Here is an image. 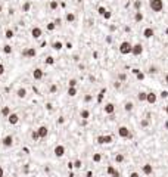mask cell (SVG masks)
I'll return each mask as SVG.
<instances>
[{"label": "cell", "instance_id": "cell-49", "mask_svg": "<svg viewBox=\"0 0 168 177\" xmlns=\"http://www.w3.org/2000/svg\"><path fill=\"white\" fill-rule=\"evenodd\" d=\"M0 177H5V168L0 165Z\"/></svg>", "mask_w": 168, "mask_h": 177}, {"label": "cell", "instance_id": "cell-10", "mask_svg": "<svg viewBox=\"0 0 168 177\" xmlns=\"http://www.w3.org/2000/svg\"><path fill=\"white\" fill-rule=\"evenodd\" d=\"M22 55L27 56V58H34L35 55H37V50H35V47H27V49L22 52Z\"/></svg>", "mask_w": 168, "mask_h": 177}, {"label": "cell", "instance_id": "cell-9", "mask_svg": "<svg viewBox=\"0 0 168 177\" xmlns=\"http://www.w3.org/2000/svg\"><path fill=\"white\" fill-rule=\"evenodd\" d=\"M7 122L11 124V126H15V124H18V122H19V115L15 114V112H12V114L7 117Z\"/></svg>", "mask_w": 168, "mask_h": 177}, {"label": "cell", "instance_id": "cell-37", "mask_svg": "<svg viewBox=\"0 0 168 177\" xmlns=\"http://www.w3.org/2000/svg\"><path fill=\"white\" fill-rule=\"evenodd\" d=\"M134 7H136V12L140 11V7H141V0H136V2H134Z\"/></svg>", "mask_w": 168, "mask_h": 177}, {"label": "cell", "instance_id": "cell-61", "mask_svg": "<svg viewBox=\"0 0 168 177\" xmlns=\"http://www.w3.org/2000/svg\"><path fill=\"white\" fill-rule=\"evenodd\" d=\"M121 2H124V0H121Z\"/></svg>", "mask_w": 168, "mask_h": 177}, {"label": "cell", "instance_id": "cell-43", "mask_svg": "<svg viewBox=\"0 0 168 177\" xmlns=\"http://www.w3.org/2000/svg\"><path fill=\"white\" fill-rule=\"evenodd\" d=\"M149 73H150V74L158 73V68H156V67H150V68H149Z\"/></svg>", "mask_w": 168, "mask_h": 177}, {"label": "cell", "instance_id": "cell-46", "mask_svg": "<svg viewBox=\"0 0 168 177\" xmlns=\"http://www.w3.org/2000/svg\"><path fill=\"white\" fill-rule=\"evenodd\" d=\"M118 78L121 80V81H124V80H126V78H127V75H126V74H122V73H121V74H118Z\"/></svg>", "mask_w": 168, "mask_h": 177}, {"label": "cell", "instance_id": "cell-7", "mask_svg": "<svg viewBox=\"0 0 168 177\" xmlns=\"http://www.w3.org/2000/svg\"><path fill=\"white\" fill-rule=\"evenodd\" d=\"M41 35H43V30L40 27H33L31 28V37L33 39H40Z\"/></svg>", "mask_w": 168, "mask_h": 177}, {"label": "cell", "instance_id": "cell-4", "mask_svg": "<svg viewBox=\"0 0 168 177\" xmlns=\"http://www.w3.org/2000/svg\"><path fill=\"white\" fill-rule=\"evenodd\" d=\"M118 136L122 137V139H130L131 137V131L128 130V127L121 126V127H118Z\"/></svg>", "mask_w": 168, "mask_h": 177}, {"label": "cell", "instance_id": "cell-44", "mask_svg": "<svg viewBox=\"0 0 168 177\" xmlns=\"http://www.w3.org/2000/svg\"><path fill=\"white\" fill-rule=\"evenodd\" d=\"M5 71H6L5 65H3V64H0V75H3V74H5Z\"/></svg>", "mask_w": 168, "mask_h": 177}, {"label": "cell", "instance_id": "cell-8", "mask_svg": "<svg viewBox=\"0 0 168 177\" xmlns=\"http://www.w3.org/2000/svg\"><path fill=\"white\" fill-rule=\"evenodd\" d=\"M2 145H3L5 148H11V146L13 145V137H12L11 134L5 136V137L2 139Z\"/></svg>", "mask_w": 168, "mask_h": 177}, {"label": "cell", "instance_id": "cell-59", "mask_svg": "<svg viewBox=\"0 0 168 177\" xmlns=\"http://www.w3.org/2000/svg\"><path fill=\"white\" fill-rule=\"evenodd\" d=\"M165 112H167V114H168V105H167V106H165Z\"/></svg>", "mask_w": 168, "mask_h": 177}, {"label": "cell", "instance_id": "cell-53", "mask_svg": "<svg viewBox=\"0 0 168 177\" xmlns=\"http://www.w3.org/2000/svg\"><path fill=\"white\" fill-rule=\"evenodd\" d=\"M114 87H115V88H120V87H121V83H120V81H117V83L114 84Z\"/></svg>", "mask_w": 168, "mask_h": 177}, {"label": "cell", "instance_id": "cell-12", "mask_svg": "<svg viewBox=\"0 0 168 177\" xmlns=\"http://www.w3.org/2000/svg\"><path fill=\"white\" fill-rule=\"evenodd\" d=\"M106 173H108L111 177H120V171H118L114 165H108V168H106Z\"/></svg>", "mask_w": 168, "mask_h": 177}, {"label": "cell", "instance_id": "cell-51", "mask_svg": "<svg viewBox=\"0 0 168 177\" xmlns=\"http://www.w3.org/2000/svg\"><path fill=\"white\" fill-rule=\"evenodd\" d=\"M86 177H94V176H93V171H87V173H86Z\"/></svg>", "mask_w": 168, "mask_h": 177}, {"label": "cell", "instance_id": "cell-28", "mask_svg": "<svg viewBox=\"0 0 168 177\" xmlns=\"http://www.w3.org/2000/svg\"><path fill=\"white\" fill-rule=\"evenodd\" d=\"M13 35H15V33L11 30V28H7L6 30V33H5V37L7 39V40H11V39H13Z\"/></svg>", "mask_w": 168, "mask_h": 177}, {"label": "cell", "instance_id": "cell-18", "mask_svg": "<svg viewBox=\"0 0 168 177\" xmlns=\"http://www.w3.org/2000/svg\"><path fill=\"white\" fill-rule=\"evenodd\" d=\"M65 21H66L68 24H72V22H75V13H72V12H68V13L65 15Z\"/></svg>", "mask_w": 168, "mask_h": 177}, {"label": "cell", "instance_id": "cell-55", "mask_svg": "<svg viewBox=\"0 0 168 177\" xmlns=\"http://www.w3.org/2000/svg\"><path fill=\"white\" fill-rule=\"evenodd\" d=\"M68 168H69V170H72V168H74V162H68Z\"/></svg>", "mask_w": 168, "mask_h": 177}, {"label": "cell", "instance_id": "cell-38", "mask_svg": "<svg viewBox=\"0 0 168 177\" xmlns=\"http://www.w3.org/2000/svg\"><path fill=\"white\" fill-rule=\"evenodd\" d=\"M46 64H47V65H53V64H55V59H53L52 56H49V58L46 59Z\"/></svg>", "mask_w": 168, "mask_h": 177}, {"label": "cell", "instance_id": "cell-5", "mask_svg": "<svg viewBox=\"0 0 168 177\" xmlns=\"http://www.w3.org/2000/svg\"><path fill=\"white\" fill-rule=\"evenodd\" d=\"M53 154H55L56 158H62L65 155V146L64 145H56L55 149H53Z\"/></svg>", "mask_w": 168, "mask_h": 177}, {"label": "cell", "instance_id": "cell-2", "mask_svg": "<svg viewBox=\"0 0 168 177\" xmlns=\"http://www.w3.org/2000/svg\"><path fill=\"white\" fill-rule=\"evenodd\" d=\"M133 52V44L130 41H122L120 44V53L121 55H130Z\"/></svg>", "mask_w": 168, "mask_h": 177}, {"label": "cell", "instance_id": "cell-50", "mask_svg": "<svg viewBox=\"0 0 168 177\" xmlns=\"http://www.w3.org/2000/svg\"><path fill=\"white\" fill-rule=\"evenodd\" d=\"M84 100H86V102H90V100H92V96H90V94H87V96L84 97Z\"/></svg>", "mask_w": 168, "mask_h": 177}, {"label": "cell", "instance_id": "cell-39", "mask_svg": "<svg viewBox=\"0 0 168 177\" xmlns=\"http://www.w3.org/2000/svg\"><path fill=\"white\" fill-rule=\"evenodd\" d=\"M77 86V80L75 78H71L69 80V87H75Z\"/></svg>", "mask_w": 168, "mask_h": 177}, {"label": "cell", "instance_id": "cell-56", "mask_svg": "<svg viewBox=\"0 0 168 177\" xmlns=\"http://www.w3.org/2000/svg\"><path fill=\"white\" fill-rule=\"evenodd\" d=\"M139 73H140V69H137V68H134V69H133V74H136V75H137Z\"/></svg>", "mask_w": 168, "mask_h": 177}, {"label": "cell", "instance_id": "cell-6", "mask_svg": "<svg viewBox=\"0 0 168 177\" xmlns=\"http://www.w3.org/2000/svg\"><path fill=\"white\" fill-rule=\"evenodd\" d=\"M141 53H143V46H141L140 43L133 44V52H131V55H134V56H140Z\"/></svg>", "mask_w": 168, "mask_h": 177}, {"label": "cell", "instance_id": "cell-54", "mask_svg": "<svg viewBox=\"0 0 168 177\" xmlns=\"http://www.w3.org/2000/svg\"><path fill=\"white\" fill-rule=\"evenodd\" d=\"M147 124H149V122H147V120H143V121H141V126H143V127H146Z\"/></svg>", "mask_w": 168, "mask_h": 177}, {"label": "cell", "instance_id": "cell-3", "mask_svg": "<svg viewBox=\"0 0 168 177\" xmlns=\"http://www.w3.org/2000/svg\"><path fill=\"white\" fill-rule=\"evenodd\" d=\"M97 143L99 145H109L114 142V137L111 134H102V136H97Z\"/></svg>", "mask_w": 168, "mask_h": 177}, {"label": "cell", "instance_id": "cell-20", "mask_svg": "<svg viewBox=\"0 0 168 177\" xmlns=\"http://www.w3.org/2000/svg\"><path fill=\"white\" fill-rule=\"evenodd\" d=\"M52 47H53V50H62V47H64V43L62 41H53V44H52Z\"/></svg>", "mask_w": 168, "mask_h": 177}, {"label": "cell", "instance_id": "cell-29", "mask_svg": "<svg viewBox=\"0 0 168 177\" xmlns=\"http://www.w3.org/2000/svg\"><path fill=\"white\" fill-rule=\"evenodd\" d=\"M68 94H69L71 97L77 96V87H68Z\"/></svg>", "mask_w": 168, "mask_h": 177}, {"label": "cell", "instance_id": "cell-15", "mask_svg": "<svg viewBox=\"0 0 168 177\" xmlns=\"http://www.w3.org/2000/svg\"><path fill=\"white\" fill-rule=\"evenodd\" d=\"M153 35H155L153 28H150V27H146V28L143 30V37H145V39H152Z\"/></svg>", "mask_w": 168, "mask_h": 177}, {"label": "cell", "instance_id": "cell-22", "mask_svg": "<svg viewBox=\"0 0 168 177\" xmlns=\"http://www.w3.org/2000/svg\"><path fill=\"white\" fill-rule=\"evenodd\" d=\"M124 109H126L127 112H131L133 109H134V103H133V102H126V105H124Z\"/></svg>", "mask_w": 168, "mask_h": 177}, {"label": "cell", "instance_id": "cell-27", "mask_svg": "<svg viewBox=\"0 0 168 177\" xmlns=\"http://www.w3.org/2000/svg\"><path fill=\"white\" fill-rule=\"evenodd\" d=\"M58 6H59L58 0H50V3H49V7L52 9V11H56V9H58Z\"/></svg>", "mask_w": 168, "mask_h": 177}, {"label": "cell", "instance_id": "cell-1", "mask_svg": "<svg viewBox=\"0 0 168 177\" xmlns=\"http://www.w3.org/2000/svg\"><path fill=\"white\" fill-rule=\"evenodd\" d=\"M149 6L153 12H162L164 9V0H149Z\"/></svg>", "mask_w": 168, "mask_h": 177}, {"label": "cell", "instance_id": "cell-13", "mask_svg": "<svg viewBox=\"0 0 168 177\" xmlns=\"http://www.w3.org/2000/svg\"><path fill=\"white\" fill-rule=\"evenodd\" d=\"M37 133H39V136H40V139H44L47 134H49V128L46 127V126H40L39 128H37Z\"/></svg>", "mask_w": 168, "mask_h": 177}, {"label": "cell", "instance_id": "cell-33", "mask_svg": "<svg viewBox=\"0 0 168 177\" xmlns=\"http://www.w3.org/2000/svg\"><path fill=\"white\" fill-rule=\"evenodd\" d=\"M102 161V155L100 154H93V162H100Z\"/></svg>", "mask_w": 168, "mask_h": 177}, {"label": "cell", "instance_id": "cell-26", "mask_svg": "<svg viewBox=\"0 0 168 177\" xmlns=\"http://www.w3.org/2000/svg\"><path fill=\"white\" fill-rule=\"evenodd\" d=\"M124 159H126V156H124L122 154H117V155H115V162H117V164L124 162Z\"/></svg>", "mask_w": 168, "mask_h": 177}, {"label": "cell", "instance_id": "cell-23", "mask_svg": "<svg viewBox=\"0 0 168 177\" xmlns=\"http://www.w3.org/2000/svg\"><path fill=\"white\" fill-rule=\"evenodd\" d=\"M146 97H147V93H146V92H139L137 99H139L140 102H146Z\"/></svg>", "mask_w": 168, "mask_h": 177}, {"label": "cell", "instance_id": "cell-35", "mask_svg": "<svg viewBox=\"0 0 168 177\" xmlns=\"http://www.w3.org/2000/svg\"><path fill=\"white\" fill-rule=\"evenodd\" d=\"M46 28H47V31H53V30L56 28V24H55V22H49Z\"/></svg>", "mask_w": 168, "mask_h": 177}, {"label": "cell", "instance_id": "cell-58", "mask_svg": "<svg viewBox=\"0 0 168 177\" xmlns=\"http://www.w3.org/2000/svg\"><path fill=\"white\" fill-rule=\"evenodd\" d=\"M165 83H168V73L165 74Z\"/></svg>", "mask_w": 168, "mask_h": 177}, {"label": "cell", "instance_id": "cell-52", "mask_svg": "<svg viewBox=\"0 0 168 177\" xmlns=\"http://www.w3.org/2000/svg\"><path fill=\"white\" fill-rule=\"evenodd\" d=\"M53 22H55V24H56V27H58V25H60V22H62V21H60V18H58V19H55Z\"/></svg>", "mask_w": 168, "mask_h": 177}, {"label": "cell", "instance_id": "cell-31", "mask_svg": "<svg viewBox=\"0 0 168 177\" xmlns=\"http://www.w3.org/2000/svg\"><path fill=\"white\" fill-rule=\"evenodd\" d=\"M105 93H106V88H102V90H100V93L97 94V102H99V103L103 100V96H105Z\"/></svg>", "mask_w": 168, "mask_h": 177}, {"label": "cell", "instance_id": "cell-25", "mask_svg": "<svg viewBox=\"0 0 168 177\" xmlns=\"http://www.w3.org/2000/svg\"><path fill=\"white\" fill-rule=\"evenodd\" d=\"M134 21H136V22H141V21H143V13H141L140 11H137V12L134 13Z\"/></svg>", "mask_w": 168, "mask_h": 177}, {"label": "cell", "instance_id": "cell-17", "mask_svg": "<svg viewBox=\"0 0 168 177\" xmlns=\"http://www.w3.org/2000/svg\"><path fill=\"white\" fill-rule=\"evenodd\" d=\"M141 171H143V174H146V176H150L153 173V167L150 164H145V165H141Z\"/></svg>", "mask_w": 168, "mask_h": 177}, {"label": "cell", "instance_id": "cell-40", "mask_svg": "<svg viewBox=\"0 0 168 177\" xmlns=\"http://www.w3.org/2000/svg\"><path fill=\"white\" fill-rule=\"evenodd\" d=\"M58 92V86L56 84H52L50 86V93H56Z\"/></svg>", "mask_w": 168, "mask_h": 177}, {"label": "cell", "instance_id": "cell-42", "mask_svg": "<svg viewBox=\"0 0 168 177\" xmlns=\"http://www.w3.org/2000/svg\"><path fill=\"white\" fill-rule=\"evenodd\" d=\"M111 16H112V12H111V11H108V12H106V13L103 15L105 19H111Z\"/></svg>", "mask_w": 168, "mask_h": 177}, {"label": "cell", "instance_id": "cell-47", "mask_svg": "<svg viewBox=\"0 0 168 177\" xmlns=\"http://www.w3.org/2000/svg\"><path fill=\"white\" fill-rule=\"evenodd\" d=\"M161 97H162V99H165V97H168V92H167V90L161 92Z\"/></svg>", "mask_w": 168, "mask_h": 177}, {"label": "cell", "instance_id": "cell-36", "mask_svg": "<svg viewBox=\"0 0 168 177\" xmlns=\"http://www.w3.org/2000/svg\"><path fill=\"white\" fill-rule=\"evenodd\" d=\"M81 165H83V162H81V159H77V161H74V168H81Z\"/></svg>", "mask_w": 168, "mask_h": 177}, {"label": "cell", "instance_id": "cell-11", "mask_svg": "<svg viewBox=\"0 0 168 177\" xmlns=\"http://www.w3.org/2000/svg\"><path fill=\"white\" fill-rule=\"evenodd\" d=\"M156 100H158V94L153 93V92H149L147 97H146V102L150 103V105H153V103H156Z\"/></svg>", "mask_w": 168, "mask_h": 177}, {"label": "cell", "instance_id": "cell-19", "mask_svg": "<svg viewBox=\"0 0 168 177\" xmlns=\"http://www.w3.org/2000/svg\"><path fill=\"white\" fill-rule=\"evenodd\" d=\"M16 96L19 97V99H24V97L27 96V88H25V87H19V88L16 90Z\"/></svg>", "mask_w": 168, "mask_h": 177}, {"label": "cell", "instance_id": "cell-24", "mask_svg": "<svg viewBox=\"0 0 168 177\" xmlns=\"http://www.w3.org/2000/svg\"><path fill=\"white\" fill-rule=\"evenodd\" d=\"M12 112H11V108H9V106H3V108H2V115H3V117H9V115H11Z\"/></svg>", "mask_w": 168, "mask_h": 177}, {"label": "cell", "instance_id": "cell-30", "mask_svg": "<svg viewBox=\"0 0 168 177\" xmlns=\"http://www.w3.org/2000/svg\"><path fill=\"white\" fill-rule=\"evenodd\" d=\"M3 52L6 53V55H11V53H12V46H11V44H5V46H3Z\"/></svg>", "mask_w": 168, "mask_h": 177}, {"label": "cell", "instance_id": "cell-45", "mask_svg": "<svg viewBox=\"0 0 168 177\" xmlns=\"http://www.w3.org/2000/svg\"><path fill=\"white\" fill-rule=\"evenodd\" d=\"M136 77H137V80H140V81H141V80H145V74L143 73H139Z\"/></svg>", "mask_w": 168, "mask_h": 177}, {"label": "cell", "instance_id": "cell-57", "mask_svg": "<svg viewBox=\"0 0 168 177\" xmlns=\"http://www.w3.org/2000/svg\"><path fill=\"white\" fill-rule=\"evenodd\" d=\"M65 47H66V49H71V47H72V44H71V43H66Z\"/></svg>", "mask_w": 168, "mask_h": 177}, {"label": "cell", "instance_id": "cell-34", "mask_svg": "<svg viewBox=\"0 0 168 177\" xmlns=\"http://www.w3.org/2000/svg\"><path fill=\"white\" fill-rule=\"evenodd\" d=\"M97 12H99V15H105L106 12H108V9H106V7H103V6H99V7H97Z\"/></svg>", "mask_w": 168, "mask_h": 177}, {"label": "cell", "instance_id": "cell-60", "mask_svg": "<svg viewBox=\"0 0 168 177\" xmlns=\"http://www.w3.org/2000/svg\"><path fill=\"white\" fill-rule=\"evenodd\" d=\"M77 2H78V3H81V0H77Z\"/></svg>", "mask_w": 168, "mask_h": 177}, {"label": "cell", "instance_id": "cell-14", "mask_svg": "<svg viewBox=\"0 0 168 177\" xmlns=\"http://www.w3.org/2000/svg\"><path fill=\"white\" fill-rule=\"evenodd\" d=\"M103 111H105V114H108V115H112L114 112H115V105L114 103H106L105 106H103Z\"/></svg>", "mask_w": 168, "mask_h": 177}, {"label": "cell", "instance_id": "cell-32", "mask_svg": "<svg viewBox=\"0 0 168 177\" xmlns=\"http://www.w3.org/2000/svg\"><path fill=\"white\" fill-rule=\"evenodd\" d=\"M30 7H31V3H30V2H25V3L22 5V12H28Z\"/></svg>", "mask_w": 168, "mask_h": 177}, {"label": "cell", "instance_id": "cell-41", "mask_svg": "<svg viewBox=\"0 0 168 177\" xmlns=\"http://www.w3.org/2000/svg\"><path fill=\"white\" fill-rule=\"evenodd\" d=\"M31 137H33V140H37V139H40V136H39V133H37V130H35V131H33V134H31Z\"/></svg>", "mask_w": 168, "mask_h": 177}, {"label": "cell", "instance_id": "cell-48", "mask_svg": "<svg viewBox=\"0 0 168 177\" xmlns=\"http://www.w3.org/2000/svg\"><path fill=\"white\" fill-rule=\"evenodd\" d=\"M130 177H140V174L137 171H133V173H130Z\"/></svg>", "mask_w": 168, "mask_h": 177}, {"label": "cell", "instance_id": "cell-16", "mask_svg": "<svg viewBox=\"0 0 168 177\" xmlns=\"http://www.w3.org/2000/svg\"><path fill=\"white\" fill-rule=\"evenodd\" d=\"M43 75H44V73H43L41 68H35V69L33 71V78H34V80H41Z\"/></svg>", "mask_w": 168, "mask_h": 177}, {"label": "cell", "instance_id": "cell-21", "mask_svg": "<svg viewBox=\"0 0 168 177\" xmlns=\"http://www.w3.org/2000/svg\"><path fill=\"white\" fill-rule=\"evenodd\" d=\"M80 117H81L83 120L90 118V111H88V109H81V112H80Z\"/></svg>", "mask_w": 168, "mask_h": 177}]
</instances>
